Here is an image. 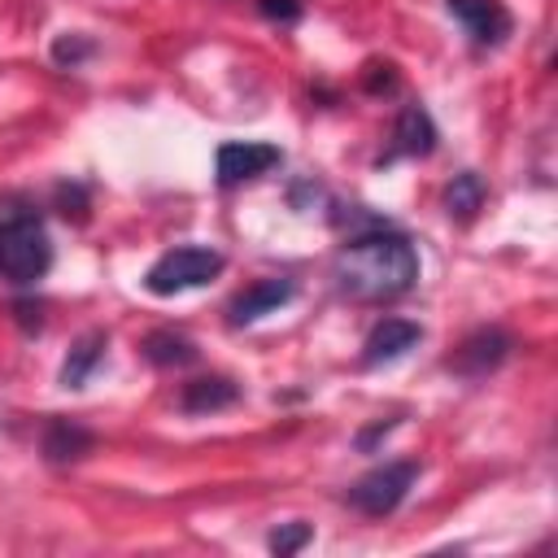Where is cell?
<instances>
[{"label":"cell","mask_w":558,"mask_h":558,"mask_svg":"<svg viewBox=\"0 0 558 558\" xmlns=\"http://www.w3.org/2000/svg\"><path fill=\"white\" fill-rule=\"evenodd\" d=\"M331 275L353 301H392L414 288L418 253L401 231L384 222L366 235H349V244L331 262Z\"/></svg>","instance_id":"cell-1"},{"label":"cell","mask_w":558,"mask_h":558,"mask_svg":"<svg viewBox=\"0 0 558 558\" xmlns=\"http://www.w3.org/2000/svg\"><path fill=\"white\" fill-rule=\"evenodd\" d=\"M52 266V240L31 209L0 214V275L9 283H35Z\"/></svg>","instance_id":"cell-2"},{"label":"cell","mask_w":558,"mask_h":558,"mask_svg":"<svg viewBox=\"0 0 558 558\" xmlns=\"http://www.w3.org/2000/svg\"><path fill=\"white\" fill-rule=\"evenodd\" d=\"M218 270H222V253L201 248V244H183V248L161 253V257L148 266L144 288H148L153 296H174V292H187V288L209 283Z\"/></svg>","instance_id":"cell-3"},{"label":"cell","mask_w":558,"mask_h":558,"mask_svg":"<svg viewBox=\"0 0 558 558\" xmlns=\"http://www.w3.org/2000/svg\"><path fill=\"white\" fill-rule=\"evenodd\" d=\"M414 480H418V462H384V466L366 471L344 497H349L353 510H362L371 519H384V514H392L405 501Z\"/></svg>","instance_id":"cell-4"},{"label":"cell","mask_w":558,"mask_h":558,"mask_svg":"<svg viewBox=\"0 0 558 558\" xmlns=\"http://www.w3.org/2000/svg\"><path fill=\"white\" fill-rule=\"evenodd\" d=\"M270 166H279V148L275 144H257V140H227V144H218V157H214V170H218L222 187L257 179Z\"/></svg>","instance_id":"cell-5"},{"label":"cell","mask_w":558,"mask_h":558,"mask_svg":"<svg viewBox=\"0 0 558 558\" xmlns=\"http://www.w3.org/2000/svg\"><path fill=\"white\" fill-rule=\"evenodd\" d=\"M506 357H510V336L497 331V327H480V331H471V336L449 353V366H453L458 375L480 379V375L497 371Z\"/></svg>","instance_id":"cell-6"},{"label":"cell","mask_w":558,"mask_h":558,"mask_svg":"<svg viewBox=\"0 0 558 558\" xmlns=\"http://www.w3.org/2000/svg\"><path fill=\"white\" fill-rule=\"evenodd\" d=\"M423 340V327L410 323V318H379L362 344V362L366 366H384V362H397L405 357L414 344Z\"/></svg>","instance_id":"cell-7"},{"label":"cell","mask_w":558,"mask_h":558,"mask_svg":"<svg viewBox=\"0 0 558 558\" xmlns=\"http://www.w3.org/2000/svg\"><path fill=\"white\" fill-rule=\"evenodd\" d=\"M445 4L475 44H501L510 35V13L501 9V0H445Z\"/></svg>","instance_id":"cell-8"},{"label":"cell","mask_w":558,"mask_h":558,"mask_svg":"<svg viewBox=\"0 0 558 558\" xmlns=\"http://www.w3.org/2000/svg\"><path fill=\"white\" fill-rule=\"evenodd\" d=\"M436 148V122L423 105H405L392 126V153L388 157H427Z\"/></svg>","instance_id":"cell-9"},{"label":"cell","mask_w":558,"mask_h":558,"mask_svg":"<svg viewBox=\"0 0 558 558\" xmlns=\"http://www.w3.org/2000/svg\"><path fill=\"white\" fill-rule=\"evenodd\" d=\"M240 401V384H231L227 375H201V379H187L183 392H179V405L187 414H214V410H227Z\"/></svg>","instance_id":"cell-10"},{"label":"cell","mask_w":558,"mask_h":558,"mask_svg":"<svg viewBox=\"0 0 558 558\" xmlns=\"http://www.w3.org/2000/svg\"><path fill=\"white\" fill-rule=\"evenodd\" d=\"M292 301V283L288 279H262V283H253V288H244L235 301H231V323L240 327V323H253V318H262V314H270V310H279V305H288Z\"/></svg>","instance_id":"cell-11"},{"label":"cell","mask_w":558,"mask_h":558,"mask_svg":"<svg viewBox=\"0 0 558 558\" xmlns=\"http://www.w3.org/2000/svg\"><path fill=\"white\" fill-rule=\"evenodd\" d=\"M92 445H96V436H92L83 423H74V418H52L48 432H44V453H48L52 462H74V458H83Z\"/></svg>","instance_id":"cell-12"},{"label":"cell","mask_w":558,"mask_h":558,"mask_svg":"<svg viewBox=\"0 0 558 558\" xmlns=\"http://www.w3.org/2000/svg\"><path fill=\"white\" fill-rule=\"evenodd\" d=\"M105 331H87L74 349H70V357H65V366H61V384L65 388H83L87 384V375L96 371V362L105 357Z\"/></svg>","instance_id":"cell-13"},{"label":"cell","mask_w":558,"mask_h":558,"mask_svg":"<svg viewBox=\"0 0 558 558\" xmlns=\"http://www.w3.org/2000/svg\"><path fill=\"white\" fill-rule=\"evenodd\" d=\"M480 205H484V179H480L475 170L453 174V183L445 187V209H449V218L471 222V218L480 214Z\"/></svg>","instance_id":"cell-14"},{"label":"cell","mask_w":558,"mask_h":558,"mask_svg":"<svg viewBox=\"0 0 558 558\" xmlns=\"http://www.w3.org/2000/svg\"><path fill=\"white\" fill-rule=\"evenodd\" d=\"M144 357L153 366H187V362H196V344L179 331H153V336H144Z\"/></svg>","instance_id":"cell-15"},{"label":"cell","mask_w":558,"mask_h":558,"mask_svg":"<svg viewBox=\"0 0 558 558\" xmlns=\"http://www.w3.org/2000/svg\"><path fill=\"white\" fill-rule=\"evenodd\" d=\"M92 52H96V44L87 35H57V44H52V61L57 65H70V70L83 65Z\"/></svg>","instance_id":"cell-16"},{"label":"cell","mask_w":558,"mask_h":558,"mask_svg":"<svg viewBox=\"0 0 558 558\" xmlns=\"http://www.w3.org/2000/svg\"><path fill=\"white\" fill-rule=\"evenodd\" d=\"M310 536H314V532H310V523H283V527H275V532H270V549H275L279 558H288V554H296Z\"/></svg>","instance_id":"cell-17"},{"label":"cell","mask_w":558,"mask_h":558,"mask_svg":"<svg viewBox=\"0 0 558 558\" xmlns=\"http://www.w3.org/2000/svg\"><path fill=\"white\" fill-rule=\"evenodd\" d=\"M257 9H262V17H270V22H296V17L305 13L301 0H257Z\"/></svg>","instance_id":"cell-18"},{"label":"cell","mask_w":558,"mask_h":558,"mask_svg":"<svg viewBox=\"0 0 558 558\" xmlns=\"http://www.w3.org/2000/svg\"><path fill=\"white\" fill-rule=\"evenodd\" d=\"M57 201H61V214H65V218H70V214H74L78 222L87 218V209H83V187H57Z\"/></svg>","instance_id":"cell-19"},{"label":"cell","mask_w":558,"mask_h":558,"mask_svg":"<svg viewBox=\"0 0 558 558\" xmlns=\"http://www.w3.org/2000/svg\"><path fill=\"white\" fill-rule=\"evenodd\" d=\"M392 427H397V418H379L375 427H366V432H357V449H375V440H379V436H388Z\"/></svg>","instance_id":"cell-20"}]
</instances>
